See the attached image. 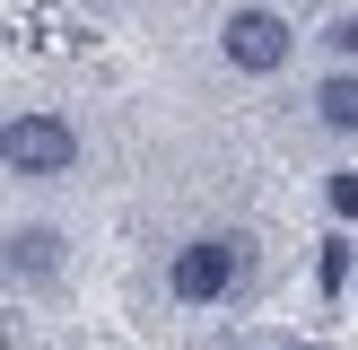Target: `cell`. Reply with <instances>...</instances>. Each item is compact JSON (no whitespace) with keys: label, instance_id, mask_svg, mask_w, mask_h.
Here are the masks:
<instances>
[{"label":"cell","instance_id":"1","mask_svg":"<svg viewBox=\"0 0 358 350\" xmlns=\"http://www.w3.org/2000/svg\"><path fill=\"white\" fill-rule=\"evenodd\" d=\"M219 52L245 70V79H271V70H289V52H297V27L280 18V0H245V9L219 27Z\"/></svg>","mask_w":358,"mask_h":350},{"label":"cell","instance_id":"6","mask_svg":"<svg viewBox=\"0 0 358 350\" xmlns=\"http://www.w3.org/2000/svg\"><path fill=\"white\" fill-rule=\"evenodd\" d=\"M324 44H332V62H358V18H332Z\"/></svg>","mask_w":358,"mask_h":350},{"label":"cell","instance_id":"5","mask_svg":"<svg viewBox=\"0 0 358 350\" xmlns=\"http://www.w3.org/2000/svg\"><path fill=\"white\" fill-rule=\"evenodd\" d=\"M315 122H324V132H358V70L350 62L315 88Z\"/></svg>","mask_w":358,"mask_h":350},{"label":"cell","instance_id":"2","mask_svg":"<svg viewBox=\"0 0 358 350\" xmlns=\"http://www.w3.org/2000/svg\"><path fill=\"white\" fill-rule=\"evenodd\" d=\"M0 158H9V175H70L79 167V132H70V114L27 105V114L0 122Z\"/></svg>","mask_w":358,"mask_h":350},{"label":"cell","instance_id":"3","mask_svg":"<svg viewBox=\"0 0 358 350\" xmlns=\"http://www.w3.org/2000/svg\"><path fill=\"white\" fill-rule=\"evenodd\" d=\"M236 280H245V237H192V245H175V262H166V289L184 298V307H219Z\"/></svg>","mask_w":358,"mask_h":350},{"label":"cell","instance_id":"7","mask_svg":"<svg viewBox=\"0 0 358 350\" xmlns=\"http://www.w3.org/2000/svg\"><path fill=\"white\" fill-rule=\"evenodd\" d=\"M324 202L341 210V219H358V175H332V184H324Z\"/></svg>","mask_w":358,"mask_h":350},{"label":"cell","instance_id":"4","mask_svg":"<svg viewBox=\"0 0 358 350\" xmlns=\"http://www.w3.org/2000/svg\"><path fill=\"white\" fill-rule=\"evenodd\" d=\"M9 272L17 280H52L62 272V237H52V227H17L9 237Z\"/></svg>","mask_w":358,"mask_h":350}]
</instances>
